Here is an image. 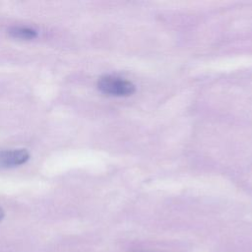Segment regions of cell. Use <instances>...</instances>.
Instances as JSON below:
<instances>
[{"label":"cell","instance_id":"6da1fadb","mask_svg":"<svg viewBox=\"0 0 252 252\" xmlns=\"http://www.w3.org/2000/svg\"><path fill=\"white\" fill-rule=\"evenodd\" d=\"M97 88L101 93L113 96L130 95L135 91V86L130 81L111 75L99 78L97 81Z\"/></svg>","mask_w":252,"mask_h":252},{"label":"cell","instance_id":"7a4b0ae2","mask_svg":"<svg viewBox=\"0 0 252 252\" xmlns=\"http://www.w3.org/2000/svg\"><path fill=\"white\" fill-rule=\"evenodd\" d=\"M30 154L25 149L0 151V167H13L25 163Z\"/></svg>","mask_w":252,"mask_h":252},{"label":"cell","instance_id":"3957f363","mask_svg":"<svg viewBox=\"0 0 252 252\" xmlns=\"http://www.w3.org/2000/svg\"><path fill=\"white\" fill-rule=\"evenodd\" d=\"M8 33L12 37L20 39H33L37 36L35 30L27 27H13L9 29Z\"/></svg>","mask_w":252,"mask_h":252},{"label":"cell","instance_id":"277c9868","mask_svg":"<svg viewBox=\"0 0 252 252\" xmlns=\"http://www.w3.org/2000/svg\"><path fill=\"white\" fill-rule=\"evenodd\" d=\"M3 217H4V212H3V210L0 208V220L3 219Z\"/></svg>","mask_w":252,"mask_h":252}]
</instances>
